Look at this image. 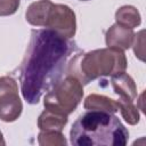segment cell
I'll return each mask as SVG.
<instances>
[{
  "label": "cell",
  "mask_w": 146,
  "mask_h": 146,
  "mask_svg": "<svg viewBox=\"0 0 146 146\" xmlns=\"http://www.w3.org/2000/svg\"><path fill=\"white\" fill-rule=\"evenodd\" d=\"M79 51L74 42L51 30H32L30 43L19 67L23 98L38 104L41 96L58 82L67 70L68 59Z\"/></svg>",
  "instance_id": "cell-1"
},
{
  "label": "cell",
  "mask_w": 146,
  "mask_h": 146,
  "mask_svg": "<svg viewBox=\"0 0 146 146\" xmlns=\"http://www.w3.org/2000/svg\"><path fill=\"white\" fill-rule=\"evenodd\" d=\"M70 138L74 146H124L129 131L114 113L87 111L73 123Z\"/></svg>",
  "instance_id": "cell-2"
},
{
  "label": "cell",
  "mask_w": 146,
  "mask_h": 146,
  "mask_svg": "<svg viewBox=\"0 0 146 146\" xmlns=\"http://www.w3.org/2000/svg\"><path fill=\"white\" fill-rule=\"evenodd\" d=\"M127 57L122 50L103 48L87 54H75L67 64L66 73L75 76L82 84L102 76H113L125 72Z\"/></svg>",
  "instance_id": "cell-3"
},
{
  "label": "cell",
  "mask_w": 146,
  "mask_h": 146,
  "mask_svg": "<svg viewBox=\"0 0 146 146\" xmlns=\"http://www.w3.org/2000/svg\"><path fill=\"white\" fill-rule=\"evenodd\" d=\"M83 97L82 83L73 75L67 74L56 82L47 91L43 100L44 108L59 112L65 115L73 113Z\"/></svg>",
  "instance_id": "cell-4"
},
{
  "label": "cell",
  "mask_w": 146,
  "mask_h": 146,
  "mask_svg": "<svg viewBox=\"0 0 146 146\" xmlns=\"http://www.w3.org/2000/svg\"><path fill=\"white\" fill-rule=\"evenodd\" d=\"M23 111L18 95V84L11 76H0V120L3 122L16 121Z\"/></svg>",
  "instance_id": "cell-5"
},
{
  "label": "cell",
  "mask_w": 146,
  "mask_h": 146,
  "mask_svg": "<svg viewBox=\"0 0 146 146\" xmlns=\"http://www.w3.org/2000/svg\"><path fill=\"white\" fill-rule=\"evenodd\" d=\"M44 27L54 31L65 39H71L74 36L76 31V19L74 11L66 5L52 3Z\"/></svg>",
  "instance_id": "cell-6"
},
{
  "label": "cell",
  "mask_w": 146,
  "mask_h": 146,
  "mask_svg": "<svg viewBox=\"0 0 146 146\" xmlns=\"http://www.w3.org/2000/svg\"><path fill=\"white\" fill-rule=\"evenodd\" d=\"M135 38V32L132 29L122 26L117 23L113 24L105 34L106 46L110 48H115L119 50H127L131 48Z\"/></svg>",
  "instance_id": "cell-7"
},
{
  "label": "cell",
  "mask_w": 146,
  "mask_h": 146,
  "mask_svg": "<svg viewBox=\"0 0 146 146\" xmlns=\"http://www.w3.org/2000/svg\"><path fill=\"white\" fill-rule=\"evenodd\" d=\"M111 78V84L113 87V90L116 95H119L120 99L135 102L137 97V87L133 79L125 72L113 75Z\"/></svg>",
  "instance_id": "cell-8"
},
{
  "label": "cell",
  "mask_w": 146,
  "mask_h": 146,
  "mask_svg": "<svg viewBox=\"0 0 146 146\" xmlns=\"http://www.w3.org/2000/svg\"><path fill=\"white\" fill-rule=\"evenodd\" d=\"M52 6V2L49 0H40L32 2L25 13L26 22L33 26H42L44 27L46 19L48 13Z\"/></svg>",
  "instance_id": "cell-9"
},
{
  "label": "cell",
  "mask_w": 146,
  "mask_h": 146,
  "mask_svg": "<svg viewBox=\"0 0 146 146\" xmlns=\"http://www.w3.org/2000/svg\"><path fill=\"white\" fill-rule=\"evenodd\" d=\"M67 123V115L59 112L44 108L38 119V128L40 130L62 131Z\"/></svg>",
  "instance_id": "cell-10"
},
{
  "label": "cell",
  "mask_w": 146,
  "mask_h": 146,
  "mask_svg": "<svg viewBox=\"0 0 146 146\" xmlns=\"http://www.w3.org/2000/svg\"><path fill=\"white\" fill-rule=\"evenodd\" d=\"M83 107L87 111H104L108 113L117 112V103L115 99L97 94H90L84 99Z\"/></svg>",
  "instance_id": "cell-11"
},
{
  "label": "cell",
  "mask_w": 146,
  "mask_h": 146,
  "mask_svg": "<svg viewBox=\"0 0 146 146\" xmlns=\"http://www.w3.org/2000/svg\"><path fill=\"white\" fill-rule=\"evenodd\" d=\"M115 19H116L117 24L129 27V29H132V30L135 27L139 26L141 23V17H140V14L137 10V8L133 6H128V5L122 6L116 10Z\"/></svg>",
  "instance_id": "cell-12"
},
{
  "label": "cell",
  "mask_w": 146,
  "mask_h": 146,
  "mask_svg": "<svg viewBox=\"0 0 146 146\" xmlns=\"http://www.w3.org/2000/svg\"><path fill=\"white\" fill-rule=\"evenodd\" d=\"M116 103H117V111H120L125 122H128L131 125H135L139 122L138 106H136L132 100H124L119 98Z\"/></svg>",
  "instance_id": "cell-13"
},
{
  "label": "cell",
  "mask_w": 146,
  "mask_h": 146,
  "mask_svg": "<svg viewBox=\"0 0 146 146\" xmlns=\"http://www.w3.org/2000/svg\"><path fill=\"white\" fill-rule=\"evenodd\" d=\"M38 143L41 146H62L67 144L62 131L52 130H41L38 136Z\"/></svg>",
  "instance_id": "cell-14"
},
{
  "label": "cell",
  "mask_w": 146,
  "mask_h": 146,
  "mask_svg": "<svg viewBox=\"0 0 146 146\" xmlns=\"http://www.w3.org/2000/svg\"><path fill=\"white\" fill-rule=\"evenodd\" d=\"M19 0H0V16H9L16 13Z\"/></svg>",
  "instance_id": "cell-15"
},
{
  "label": "cell",
  "mask_w": 146,
  "mask_h": 146,
  "mask_svg": "<svg viewBox=\"0 0 146 146\" xmlns=\"http://www.w3.org/2000/svg\"><path fill=\"white\" fill-rule=\"evenodd\" d=\"M131 47H133V51H135L136 57L144 62L145 60V58H144V54H145V50H144V31H140L137 34H135L133 42H132Z\"/></svg>",
  "instance_id": "cell-16"
},
{
  "label": "cell",
  "mask_w": 146,
  "mask_h": 146,
  "mask_svg": "<svg viewBox=\"0 0 146 146\" xmlns=\"http://www.w3.org/2000/svg\"><path fill=\"white\" fill-rule=\"evenodd\" d=\"M6 144V141H5V139H3V135H2V132L0 131V145H5Z\"/></svg>",
  "instance_id": "cell-17"
},
{
  "label": "cell",
  "mask_w": 146,
  "mask_h": 146,
  "mask_svg": "<svg viewBox=\"0 0 146 146\" xmlns=\"http://www.w3.org/2000/svg\"><path fill=\"white\" fill-rule=\"evenodd\" d=\"M80 1H89V0H80Z\"/></svg>",
  "instance_id": "cell-18"
}]
</instances>
